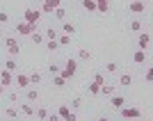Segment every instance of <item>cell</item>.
<instances>
[{"mask_svg": "<svg viewBox=\"0 0 153 121\" xmlns=\"http://www.w3.org/2000/svg\"><path fill=\"white\" fill-rule=\"evenodd\" d=\"M48 71H51V76H59V73H62V69H59L57 64H51V66H48Z\"/></svg>", "mask_w": 153, "mask_h": 121, "instance_id": "4dcf8cb0", "label": "cell"}, {"mask_svg": "<svg viewBox=\"0 0 153 121\" xmlns=\"http://www.w3.org/2000/svg\"><path fill=\"white\" fill-rule=\"evenodd\" d=\"M46 37L48 39H57V32L53 30V27H48V30H46Z\"/></svg>", "mask_w": 153, "mask_h": 121, "instance_id": "836d02e7", "label": "cell"}, {"mask_svg": "<svg viewBox=\"0 0 153 121\" xmlns=\"http://www.w3.org/2000/svg\"><path fill=\"white\" fill-rule=\"evenodd\" d=\"M16 32H19L21 37H30L32 32H37V25H30V23H25V21H21V23H16Z\"/></svg>", "mask_w": 153, "mask_h": 121, "instance_id": "3957f363", "label": "cell"}, {"mask_svg": "<svg viewBox=\"0 0 153 121\" xmlns=\"http://www.w3.org/2000/svg\"><path fill=\"white\" fill-rule=\"evenodd\" d=\"M7 21H9V14H7V12H0V23H7Z\"/></svg>", "mask_w": 153, "mask_h": 121, "instance_id": "8d00e7d4", "label": "cell"}, {"mask_svg": "<svg viewBox=\"0 0 153 121\" xmlns=\"http://www.w3.org/2000/svg\"><path fill=\"white\" fill-rule=\"evenodd\" d=\"M57 114H59V119H64V121H76L78 117L73 114V110H69L66 105H62V108L57 110Z\"/></svg>", "mask_w": 153, "mask_h": 121, "instance_id": "52a82bcc", "label": "cell"}, {"mask_svg": "<svg viewBox=\"0 0 153 121\" xmlns=\"http://www.w3.org/2000/svg\"><path fill=\"white\" fill-rule=\"evenodd\" d=\"M78 57L85 59V62H89V59H91V53L87 50V48H80V50H78Z\"/></svg>", "mask_w": 153, "mask_h": 121, "instance_id": "ac0fdd59", "label": "cell"}, {"mask_svg": "<svg viewBox=\"0 0 153 121\" xmlns=\"http://www.w3.org/2000/svg\"><path fill=\"white\" fill-rule=\"evenodd\" d=\"M89 91H91V94H98V91H101V87H98V85H94V82H89Z\"/></svg>", "mask_w": 153, "mask_h": 121, "instance_id": "d590c367", "label": "cell"}, {"mask_svg": "<svg viewBox=\"0 0 153 121\" xmlns=\"http://www.w3.org/2000/svg\"><path fill=\"white\" fill-rule=\"evenodd\" d=\"M48 121H59V114H53V117H48Z\"/></svg>", "mask_w": 153, "mask_h": 121, "instance_id": "f35d334b", "label": "cell"}, {"mask_svg": "<svg viewBox=\"0 0 153 121\" xmlns=\"http://www.w3.org/2000/svg\"><path fill=\"white\" fill-rule=\"evenodd\" d=\"M98 121H108V119H98Z\"/></svg>", "mask_w": 153, "mask_h": 121, "instance_id": "b9f144b4", "label": "cell"}, {"mask_svg": "<svg viewBox=\"0 0 153 121\" xmlns=\"http://www.w3.org/2000/svg\"><path fill=\"white\" fill-rule=\"evenodd\" d=\"M25 98H27V101H37V98H39V91L37 89H27Z\"/></svg>", "mask_w": 153, "mask_h": 121, "instance_id": "484cf974", "label": "cell"}, {"mask_svg": "<svg viewBox=\"0 0 153 121\" xmlns=\"http://www.w3.org/2000/svg\"><path fill=\"white\" fill-rule=\"evenodd\" d=\"M53 14H55V19H59V21H62L64 16H66V9H64V7H57V9H55Z\"/></svg>", "mask_w": 153, "mask_h": 121, "instance_id": "4316f807", "label": "cell"}, {"mask_svg": "<svg viewBox=\"0 0 153 121\" xmlns=\"http://www.w3.org/2000/svg\"><path fill=\"white\" fill-rule=\"evenodd\" d=\"M82 7L87 12H96V0H82Z\"/></svg>", "mask_w": 153, "mask_h": 121, "instance_id": "d6986e66", "label": "cell"}, {"mask_svg": "<svg viewBox=\"0 0 153 121\" xmlns=\"http://www.w3.org/2000/svg\"><path fill=\"white\" fill-rule=\"evenodd\" d=\"M27 78H30V85H34V87H37V85L41 82V73H39V71H32V73H30Z\"/></svg>", "mask_w": 153, "mask_h": 121, "instance_id": "5bb4252c", "label": "cell"}, {"mask_svg": "<svg viewBox=\"0 0 153 121\" xmlns=\"http://www.w3.org/2000/svg\"><path fill=\"white\" fill-rule=\"evenodd\" d=\"M2 96H5V87H2V85H0V98H2Z\"/></svg>", "mask_w": 153, "mask_h": 121, "instance_id": "ab89813d", "label": "cell"}, {"mask_svg": "<svg viewBox=\"0 0 153 121\" xmlns=\"http://www.w3.org/2000/svg\"><path fill=\"white\" fill-rule=\"evenodd\" d=\"M53 85H55V87H64V85H66V80H64L62 76H53Z\"/></svg>", "mask_w": 153, "mask_h": 121, "instance_id": "d4e9b609", "label": "cell"}, {"mask_svg": "<svg viewBox=\"0 0 153 121\" xmlns=\"http://www.w3.org/2000/svg\"><path fill=\"white\" fill-rule=\"evenodd\" d=\"M133 62H137V64H144V62H146V55H144V50H135Z\"/></svg>", "mask_w": 153, "mask_h": 121, "instance_id": "9a60e30c", "label": "cell"}, {"mask_svg": "<svg viewBox=\"0 0 153 121\" xmlns=\"http://www.w3.org/2000/svg\"><path fill=\"white\" fill-rule=\"evenodd\" d=\"M5 114H7V119H16V110H14V108H7Z\"/></svg>", "mask_w": 153, "mask_h": 121, "instance_id": "e575fe53", "label": "cell"}, {"mask_svg": "<svg viewBox=\"0 0 153 121\" xmlns=\"http://www.w3.org/2000/svg\"><path fill=\"white\" fill-rule=\"evenodd\" d=\"M30 37H32V41H34V44H44V39H46L41 32H32Z\"/></svg>", "mask_w": 153, "mask_h": 121, "instance_id": "7402d4cb", "label": "cell"}, {"mask_svg": "<svg viewBox=\"0 0 153 121\" xmlns=\"http://www.w3.org/2000/svg\"><path fill=\"white\" fill-rule=\"evenodd\" d=\"M5 69H7V71H12V73H14V71H16V62H14V59H9V62L5 64Z\"/></svg>", "mask_w": 153, "mask_h": 121, "instance_id": "1f68e13d", "label": "cell"}, {"mask_svg": "<svg viewBox=\"0 0 153 121\" xmlns=\"http://www.w3.org/2000/svg\"><path fill=\"white\" fill-rule=\"evenodd\" d=\"M62 30H64V34H73V32H76V25H71V23H64Z\"/></svg>", "mask_w": 153, "mask_h": 121, "instance_id": "83f0119b", "label": "cell"}, {"mask_svg": "<svg viewBox=\"0 0 153 121\" xmlns=\"http://www.w3.org/2000/svg\"><path fill=\"white\" fill-rule=\"evenodd\" d=\"M57 7H62V5H59V0H44L39 12H41V14H53L55 9H57Z\"/></svg>", "mask_w": 153, "mask_h": 121, "instance_id": "277c9868", "label": "cell"}, {"mask_svg": "<svg viewBox=\"0 0 153 121\" xmlns=\"http://www.w3.org/2000/svg\"><path fill=\"white\" fill-rule=\"evenodd\" d=\"M105 2H108V0H105Z\"/></svg>", "mask_w": 153, "mask_h": 121, "instance_id": "ee69618b", "label": "cell"}, {"mask_svg": "<svg viewBox=\"0 0 153 121\" xmlns=\"http://www.w3.org/2000/svg\"><path fill=\"white\" fill-rule=\"evenodd\" d=\"M5 46H7V50H9V55H12V57H19V53H21V46L16 44V39H14V37L5 39Z\"/></svg>", "mask_w": 153, "mask_h": 121, "instance_id": "5b68a950", "label": "cell"}, {"mask_svg": "<svg viewBox=\"0 0 153 121\" xmlns=\"http://www.w3.org/2000/svg\"><path fill=\"white\" fill-rule=\"evenodd\" d=\"M37 2H39V5H41V2H44V0H37Z\"/></svg>", "mask_w": 153, "mask_h": 121, "instance_id": "60d3db41", "label": "cell"}, {"mask_svg": "<svg viewBox=\"0 0 153 121\" xmlns=\"http://www.w3.org/2000/svg\"><path fill=\"white\" fill-rule=\"evenodd\" d=\"M144 9H146V7H144V2H142V0L130 2V12H133V14H144Z\"/></svg>", "mask_w": 153, "mask_h": 121, "instance_id": "7c38bea8", "label": "cell"}, {"mask_svg": "<svg viewBox=\"0 0 153 121\" xmlns=\"http://www.w3.org/2000/svg\"><path fill=\"white\" fill-rule=\"evenodd\" d=\"M39 19H41V12H39V9H32V7H27L25 12H23V21H25V23H30V25H37Z\"/></svg>", "mask_w": 153, "mask_h": 121, "instance_id": "6da1fadb", "label": "cell"}, {"mask_svg": "<svg viewBox=\"0 0 153 121\" xmlns=\"http://www.w3.org/2000/svg\"><path fill=\"white\" fill-rule=\"evenodd\" d=\"M59 46H66V44H71V34H62V37H57L55 39Z\"/></svg>", "mask_w": 153, "mask_h": 121, "instance_id": "44dd1931", "label": "cell"}, {"mask_svg": "<svg viewBox=\"0 0 153 121\" xmlns=\"http://www.w3.org/2000/svg\"><path fill=\"white\" fill-rule=\"evenodd\" d=\"M91 82H94V85H98V87H101V85H105V76H103V73H96V76H94V80H91Z\"/></svg>", "mask_w": 153, "mask_h": 121, "instance_id": "cb8c5ba5", "label": "cell"}, {"mask_svg": "<svg viewBox=\"0 0 153 121\" xmlns=\"http://www.w3.org/2000/svg\"><path fill=\"white\" fill-rule=\"evenodd\" d=\"M98 94H105V96H114V87L112 85H101V91Z\"/></svg>", "mask_w": 153, "mask_h": 121, "instance_id": "2e32d148", "label": "cell"}, {"mask_svg": "<svg viewBox=\"0 0 153 121\" xmlns=\"http://www.w3.org/2000/svg\"><path fill=\"white\" fill-rule=\"evenodd\" d=\"M130 82H133V76H130V73H121V76H119V85H121V87H130Z\"/></svg>", "mask_w": 153, "mask_h": 121, "instance_id": "4fadbf2b", "label": "cell"}, {"mask_svg": "<svg viewBox=\"0 0 153 121\" xmlns=\"http://www.w3.org/2000/svg\"><path fill=\"white\" fill-rule=\"evenodd\" d=\"M21 112L25 117H34V108H32L30 103H25V105H21Z\"/></svg>", "mask_w": 153, "mask_h": 121, "instance_id": "e0dca14e", "label": "cell"}, {"mask_svg": "<svg viewBox=\"0 0 153 121\" xmlns=\"http://www.w3.org/2000/svg\"><path fill=\"white\" fill-rule=\"evenodd\" d=\"M80 105H82V98H71V108L69 110H78Z\"/></svg>", "mask_w": 153, "mask_h": 121, "instance_id": "f546056e", "label": "cell"}, {"mask_svg": "<svg viewBox=\"0 0 153 121\" xmlns=\"http://www.w3.org/2000/svg\"><path fill=\"white\" fill-rule=\"evenodd\" d=\"M57 41H55V39H48V44H46V50H51V53H55V50H57Z\"/></svg>", "mask_w": 153, "mask_h": 121, "instance_id": "603a6c76", "label": "cell"}, {"mask_svg": "<svg viewBox=\"0 0 153 121\" xmlns=\"http://www.w3.org/2000/svg\"><path fill=\"white\" fill-rule=\"evenodd\" d=\"M76 71H78V62H76V59H69L66 66H64V71L59 73V76H62L64 80H71V78L76 76Z\"/></svg>", "mask_w": 153, "mask_h": 121, "instance_id": "7a4b0ae2", "label": "cell"}, {"mask_svg": "<svg viewBox=\"0 0 153 121\" xmlns=\"http://www.w3.org/2000/svg\"><path fill=\"white\" fill-rule=\"evenodd\" d=\"M137 46H140V50H144V53H146V50H149V46H151V34H149V32H140Z\"/></svg>", "mask_w": 153, "mask_h": 121, "instance_id": "8992f818", "label": "cell"}, {"mask_svg": "<svg viewBox=\"0 0 153 121\" xmlns=\"http://www.w3.org/2000/svg\"><path fill=\"white\" fill-rule=\"evenodd\" d=\"M14 82V73L12 71H2V73H0V85H2V87H9V85Z\"/></svg>", "mask_w": 153, "mask_h": 121, "instance_id": "9c48e42d", "label": "cell"}, {"mask_svg": "<svg viewBox=\"0 0 153 121\" xmlns=\"http://www.w3.org/2000/svg\"><path fill=\"white\" fill-rule=\"evenodd\" d=\"M34 119H48V110H46V108H39L37 112H34Z\"/></svg>", "mask_w": 153, "mask_h": 121, "instance_id": "ffe728a7", "label": "cell"}, {"mask_svg": "<svg viewBox=\"0 0 153 121\" xmlns=\"http://www.w3.org/2000/svg\"><path fill=\"white\" fill-rule=\"evenodd\" d=\"M110 105L114 110H121L123 105H126V98H123V96H112V98H110Z\"/></svg>", "mask_w": 153, "mask_h": 121, "instance_id": "8fae6325", "label": "cell"}, {"mask_svg": "<svg viewBox=\"0 0 153 121\" xmlns=\"http://www.w3.org/2000/svg\"><path fill=\"white\" fill-rule=\"evenodd\" d=\"M144 80H146V82H151V80H153V71H151V69L146 71V76H144Z\"/></svg>", "mask_w": 153, "mask_h": 121, "instance_id": "74e56055", "label": "cell"}, {"mask_svg": "<svg viewBox=\"0 0 153 121\" xmlns=\"http://www.w3.org/2000/svg\"><path fill=\"white\" fill-rule=\"evenodd\" d=\"M7 121H12V119H7Z\"/></svg>", "mask_w": 153, "mask_h": 121, "instance_id": "7bdbcfd3", "label": "cell"}, {"mask_svg": "<svg viewBox=\"0 0 153 121\" xmlns=\"http://www.w3.org/2000/svg\"><path fill=\"white\" fill-rule=\"evenodd\" d=\"M117 69H119V64H117V62H108V73H114Z\"/></svg>", "mask_w": 153, "mask_h": 121, "instance_id": "d6a6232c", "label": "cell"}, {"mask_svg": "<svg viewBox=\"0 0 153 121\" xmlns=\"http://www.w3.org/2000/svg\"><path fill=\"white\" fill-rule=\"evenodd\" d=\"M130 30H133V32H142V21L135 19L133 23H130Z\"/></svg>", "mask_w": 153, "mask_h": 121, "instance_id": "f1b7e54d", "label": "cell"}, {"mask_svg": "<svg viewBox=\"0 0 153 121\" xmlns=\"http://www.w3.org/2000/svg\"><path fill=\"white\" fill-rule=\"evenodd\" d=\"M121 117H126V119H137V117H142V112L137 108H126V105H123L121 108Z\"/></svg>", "mask_w": 153, "mask_h": 121, "instance_id": "ba28073f", "label": "cell"}, {"mask_svg": "<svg viewBox=\"0 0 153 121\" xmlns=\"http://www.w3.org/2000/svg\"><path fill=\"white\" fill-rule=\"evenodd\" d=\"M14 80H16V85H19L21 89H25V87H30V78H27L25 73H16V78H14Z\"/></svg>", "mask_w": 153, "mask_h": 121, "instance_id": "30bf717a", "label": "cell"}]
</instances>
